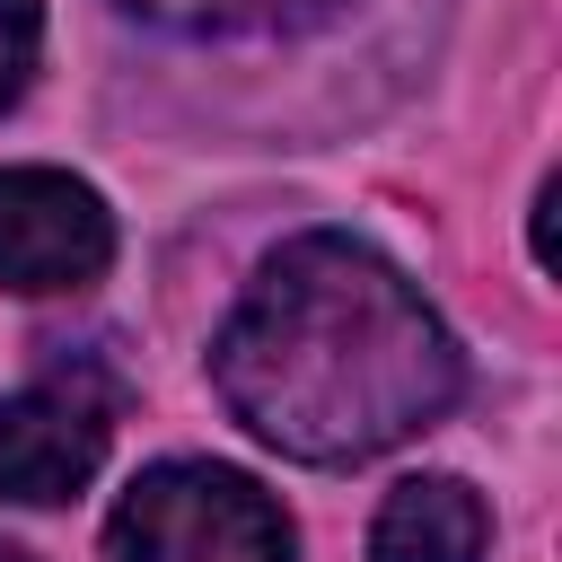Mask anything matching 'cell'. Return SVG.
Instances as JSON below:
<instances>
[{
	"instance_id": "3957f363",
	"label": "cell",
	"mask_w": 562,
	"mask_h": 562,
	"mask_svg": "<svg viewBox=\"0 0 562 562\" xmlns=\"http://www.w3.org/2000/svg\"><path fill=\"white\" fill-rule=\"evenodd\" d=\"M114 263V211L61 167H0V290L53 299Z\"/></svg>"
},
{
	"instance_id": "5b68a950",
	"label": "cell",
	"mask_w": 562,
	"mask_h": 562,
	"mask_svg": "<svg viewBox=\"0 0 562 562\" xmlns=\"http://www.w3.org/2000/svg\"><path fill=\"white\" fill-rule=\"evenodd\" d=\"M492 536L474 483L457 474H413L378 501V527H369V562H474Z\"/></svg>"
},
{
	"instance_id": "7a4b0ae2",
	"label": "cell",
	"mask_w": 562,
	"mask_h": 562,
	"mask_svg": "<svg viewBox=\"0 0 562 562\" xmlns=\"http://www.w3.org/2000/svg\"><path fill=\"white\" fill-rule=\"evenodd\" d=\"M114 562H290L299 536L281 518V501L211 457H167L149 465L114 518H105Z\"/></svg>"
},
{
	"instance_id": "8992f818",
	"label": "cell",
	"mask_w": 562,
	"mask_h": 562,
	"mask_svg": "<svg viewBox=\"0 0 562 562\" xmlns=\"http://www.w3.org/2000/svg\"><path fill=\"white\" fill-rule=\"evenodd\" d=\"M123 9L149 18V26H176V35L237 44V35H299V26H325L342 0H123Z\"/></svg>"
},
{
	"instance_id": "52a82bcc",
	"label": "cell",
	"mask_w": 562,
	"mask_h": 562,
	"mask_svg": "<svg viewBox=\"0 0 562 562\" xmlns=\"http://www.w3.org/2000/svg\"><path fill=\"white\" fill-rule=\"evenodd\" d=\"M35 44H44V0H0V105L26 88Z\"/></svg>"
},
{
	"instance_id": "ba28073f",
	"label": "cell",
	"mask_w": 562,
	"mask_h": 562,
	"mask_svg": "<svg viewBox=\"0 0 562 562\" xmlns=\"http://www.w3.org/2000/svg\"><path fill=\"white\" fill-rule=\"evenodd\" d=\"M0 562H26V553H18V544H0Z\"/></svg>"
},
{
	"instance_id": "277c9868",
	"label": "cell",
	"mask_w": 562,
	"mask_h": 562,
	"mask_svg": "<svg viewBox=\"0 0 562 562\" xmlns=\"http://www.w3.org/2000/svg\"><path fill=\"white\" fill-rule=\"evenodd\" d=\"M105 430H114V404L79 369H53L44 386L0 395V501H26V509L70 501L97 474Z\"/></svg>"
},
{
	"instance_id": "6da1fadb",
	"label": "cell",
	"mask_w": 562,
	"mask_h": 562,
	"mask_svg": "<svg viewBox=\"0 0 562 562\" xmlns=\"http://www.w3.org/2000/svg\"><path fill=\"white\" fill-rule=\"evenodd\" d=\"M211 378L263 448L299 465H360L430 430L457 404L465 360L439 307L386 255L342 228H307L263 255L228 307Z\"/></svg>"
}]
</instances>
